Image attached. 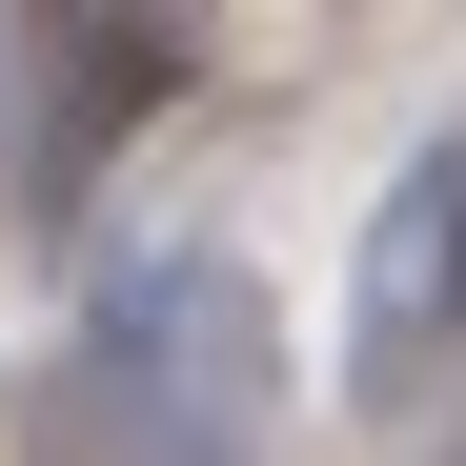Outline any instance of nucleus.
Segmentation results:
<instances>
[{
    "label": "nucleus",
    "instance_id": "f257e3e1",
    "mask_svg": "<svg viewBox=\"0 0 466 466\" xmlns=\"http://www.w3.org/2000/svg\"><path fill=\"white\" fill-rule=\"evenodd\" d=\"M264 426H284L264 284L203 244H142L41 365V466H264Z\"/></svg>",
    "mask_w": 466,
    "mask_h": 466
},
{
    "label": "nucleus",
    "instance_id": "f03ea898",
    "mask_svg": "<svg viewBox=\"0 0 466 466\" xmlns=\"http://www.w3.org/2000/svg\"><path fill=\"white\" fill-rule=\"evenodd\" d=\"M466 345V142H426L406 183L365 223V284H345V385L365 406H406V385Z\"/></svg>",
    "mask_w": 466,
    "mask_h": 466
},
{
    "label": "nucleus",
    "instance_id": "7ed1b4c3",
    "mask_svg": "<svg viewBox=\"0 0 466 466\" xmlns=\"http://www.w3.org/2000/svg\"><path fill=\"white\" fill-rule=\"evenodd\" d=\"M163 82H183V21H142V0H102V21L61 41V122H41V183L82 203V163H102V142H122L142 102H163Z\"/></svg>",
    "mask_w": 466,
    "mask_h": 466
}]
</instances>
